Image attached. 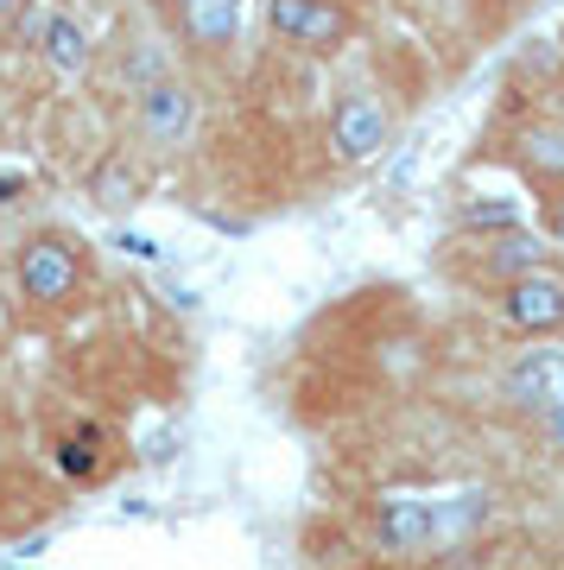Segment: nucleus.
Masks as SVG:
<instances>
[{
    "mask_svg": "<svg viewBox=\"0 0 564 570\" xmlns=\"http://www.w3.org/2000/svg\"><path fill=\"white\" fill-rule=\"evenodd\" d=\"M13 279H20L26 305H64V298L82 285V247H77V235H64V228H39V235H26L20 261H13Z\"/></svg>",
    "mask_w": 564,
    "mask_h": 570,
    "instance_id": "obj_1",
    "label": "nucleus"
},
{
    "mask_svg": "<svg viewBox=\"0 0 564 570\" xmlns=\"http://www.w3.org/2000/svg\"><path fill=\"white\" fill-rule=\"evenodd\" d=\"M502 324L521 330V336H552L564 330V279L558 273H521V279L502 285Z\"/></svg>",
    "mask_w": 564,
    "mask_h": 570,
    "instance_id": "obj_2",
    "label": "nucleus"
},
{
    "mask_svg": "<svg viewBox=\"0 0 564 570\" xmlns=\"http://www.w3.org/2000/svg\"><path fill=\"white\" fill-rule=\"evenodd\" d=\"M330 146H337L343 165H368L387 146V108L368 89H343L337 108H330Z\"/></svg>",
    "mask_w": 564,
    "mask_h": 570,
    "instance_id": "obj_3",
    "label": "nucleus"
},
{
    "mask_svg": "<svg viewBox=\"0 0 564 570\" xmlns=\"http://www.w3.org/2000/svg\"><path fill=\"white\" fill-rule=\"evenodd\" d=\"M502 393L521 412H533V419L558 412L564 406V348H526V355H514V367L502 374Z\"/></svg>",
    "mask_w": 564,
    "mask_h": 570,
    "instance_id": "obj_4",
    "label": "nucleus"
},
{
    "mask_svg": "<svg viewBox=\"0 0 564 570\" xmlns=\"http://www.w3.org/2000/svg\"><path fill=\"white\" fill-rule=\"evenodd\" d=\"M368 532H375V546L393 551V558L431 551V501H425V494H381L375 513H368Z\"/></svg>",
    "mask_w": 564,
    "mask_h": 570,
    "instance_id": "obj_5",
    "label": "nucleus"
},
{
    "mask_svg": "<svg viewBox=\"0 0 564 570\" xmlns=\"http://www.w3.org/2000/svg\"><path fill=\"white\" fill-rule=\"evenodd\" d=\"M266 20H273L280 39L318 45V51H330V45L343 39V7H337V0H273Z\"/></svg>",
    "mask_w": 564,
    "mask_h": 570,
    "instance_id": "obj_6",
    "label": "nucleus"
},
{
    "mask_svg": "<svg viewBox=\"0 0 564 570\" xmlns=\"http://www.w3.org/2000/svg\"><path fill=\"white\" fill-rule=\"evenodd\" d=\"M191 115H197V102H191V89L172 77L146 82L140 89V134L153 146H178L184 134H191Z\"/></svg>",
    "mask_w": 564,
    "mask_h": 570,
    "instance_id": "obj_7",
    "label": "nucleus"
},
{
    "mask_svg": "<svg viewBox=\"0 0 564 570\" xmlns=\"http://www.w3.org/2000/svg\"><path fill=\"white\" fill-rule=\"evenodd\" d=\"M178 13L191 45H203V51H222L242 32V0H178Z\"/></svg>",
    "mask_w": 564,
    "mask_h": 570,
    "instance_id": "obj_8",
    "label": "nucleus"
},
{
    "mask_svg": "<svg viewBox=\"0 0 564 570\" xmlns=\"http://www.w3.org/2000/svg\"><path fill=\"white\" fill-rule=\"evenodd\" d=\"M545 254H552V247L539 242V235H526V228H514V235H495V242L483 247V266L488 273H495V279H521V273H539L545 266Z\"/></svg>",
    "mask_w": 564,
    "mask_h": 570,
    "instance_id": "obj_9",
    "label": "nucleus"
},
{
    "mask_svg": "<svg viewBox=\"0 0 564 570\" xmlns=\"http://www.w3.org/2000/svg\"><path fill=\"white\" fill-rule=\"evenodd\" d=\"M514 153H521L526 171H539V178H564V121H533Z\"/></svg>",
    "mask_w": 564,
    "mask_h": 570,
    "instance_id": "obj_10",
    "label": "nucleus"
},
{
    "mask_svg": "<svg viewBox=\"0 0 564 570\" xmlns=\"http://www.w3.org/2000/svg\"><path fill=\"white\" fill-rule=\"evenodd\" d=\"M483 513H488V494L483 489L450 494V501H431V546H450V539H457V532H469Z\"/></svg>",
    "mask_w": 564,
    "mask_h": 570,
    "instance_id": "obj_11",
    "label": "nucleus"
},
{
    "mask_svg": "<svg viewBox=\"0 0 564 570\" xmlns=\"http://www.w3.org/2000/svg\"><path fill=\"white\" fill-rule=\"evenodd\" d=\"M45 63H51L58 77H77L82 63H89V39L77 32V20H64V13L45 20Z\"/></svg>",
    "mask_w": 564,
    "mask_h": 570,
    "instance_id": "obj_12",
    "label": "nucleus"
},
{
    "mask_svg": "<svg viewBox=\"0 0 564 570\" xmlns=\"http://www.w3.org/2000/svg\"><path fill=\"white\" fill-rule=\"evenodd\" d=\"M457 223H464L469 235H514V228H521V204H514V197H483V204H464Z\"/></svg>",
    "mask_w": 564,
    "mask_h": 570,
    "instance_id": "obj_13",
    "label": "nucleus"
},
{
    "mask_svg": "<svg viewBox=\"0 0 564 570\" xmlns=\"http://www.w3.org/2000/svg\"><path fill=\"white\" fill-rule=\"evenodd\" d=\"M89 197H96L101 209H127L134 197H140V178H134L121 159H108V165H96V178H89Z\"/></svg>",
    "mask_w": 564,
    "mask_h": 570,
    "instance_id": "obj_14",
    "label": "nucleus"
},
{
    "mask_svg": "<svg viewBox=\"0 0 564 570\" xmlns=\"http://www.w3.org/2000/svg\"><path fill=\"white\" fill-rule=\"evenodd\" d=\"M58 469L70 475V482H89V475L101 469V431L82 425L77 438H64V444H58Z\"/></svg>",
    "mask_w": 564,
    "mask_h": 570,
    "instance_id": "obj_15",
    "label": "nucleus"
},
{
    "mask_svg": "<svg viewBox=\"0 0 564 570\" xmlns=\"http://www.w3.org/2000/svg\"><path fill=\"white\" fill-rule=\"evenodd\" d=\"M26 190V171H0V204H20Z\"/></svg>",
    "mask_w": 564,
    "mask_h": 570,
    "instance_id": "obj_16",
    "label": "nucleus"
},
{
    "mask_svg": "<svg viewBox=\"0 0 564 570\" xmlns=\"http://www.w3.org/2000/svg\"><path fill=\"white\" fill-rule=\"evenodd\" d=\"M539 431H545V444H558V450H564V406H558V412H545Z\"/></svg>",
    "mask_w": 564,
    "mask_h": 570,
    "instance_id": "obj_17",
    "label": "nucleus"
},
{
    "mask_svg": "<svg viewBox=\"0 0 564 570\" xmlns=\"http://www.w3.org/2000/svg\"><path fill=\"white\" fill-rule=\"evenodd\" d=\"M545 228H552V242L564 247V197H552V204H545Z\"/></svg>",
    "mask_w": 564,
    "mask_h": 570,
    "instance_id": "obj_18",
    "label": "nucleus"
},
{
    "mask_svg": "<svg viewBox=\"0 0 564 570\" xmlns=\"http://www.w3.org/2000/svg\"><path fill=\"white\" fill-rule=\"evenodd\" d=\"M127 254H140V261H159V242H146V235H121Z\"/></svg>",
    "mask_w": 564,
    "mask_h": 570,
    "instance_id": "obj_19",
    "label": "nucleus"
},
{
    "mask_svg": "<svg viewBox=\"0 0 564 570\" xmlns=\"http://www.w3.org/2000/svg\"><path fill=\"white\" fill-rule=\"evenodd\" d=\"M20 13V0H0V20H13Z\"/></svg>",
    "mask_w": 564,
    "mask_h": 570,
    "instance_id": "obj_20",
    "label": "nucleus"
}]
</instances>
